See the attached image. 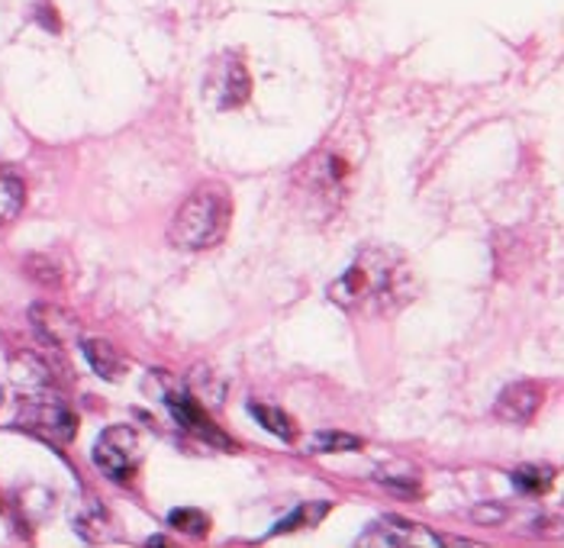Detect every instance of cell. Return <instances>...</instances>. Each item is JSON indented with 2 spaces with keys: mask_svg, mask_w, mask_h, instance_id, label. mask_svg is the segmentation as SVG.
<instances>
[{
  "mask_svg": "<svg viewBox=\"0 0 564 548\" xmlns=\"http://www.w3.org/2000/svg\"><path fill=\"white\" fill-rule=\"evenodd\" d=\"M82 348H85L87 365L94 368V375H97V378H104V380L123 378L127 362H123V355H120L107 339H85V342H82Z\"/></svg>",
  "mask_w": 564,
  "mask_h": 548,
  "instance_id": "cell-10",
  "label": "cell"
},
{
  "mask_svg": "<svg viewBox=\"0 0 564 548\" xmlns=\"http://www.w3.org/2000/svg\"><path fill=\"white\" fill-rule=\"evenodd\" d=\"M17 426L36 432V436H43V439H52V442H68V439L75 436V413H72L62 400H52V397H30V400L20 404Z\"/></svg>",
  "mask_w": 564,
  "mask_h": 548,
  "instance_id": "cell-4",
  "label": "cell"
},
{
  "mask_svg": "<svg viewBox=\"0 0 564 548\" xmlns=\"http://www.w3.org/2000/svg\"><path fill=\"white\" fill-rule=\"evenodd\" d=\"M361 449V439L358 436H348V432H319L310 439V452H319V455H329V452H355Z\"/></svg>",
  "mask_w": 564,
  "mask_h": 548,
  "instance_id": "cell-14",
  "label": "cell"
},
{
  "mask_svg": "<svg viewBox=\"0 0 564 548\" xmlns=\"http://www.w3.org/2000/svg\"><path fill=\"white\" fill-rule=\"evenodd\" d=\"M0 400H3V390H0Z\"/></svg>",
  "mask_w": 564,
  "mask_h": 548,
  "instance_id": "cell-18",
  "label": "cell"
},
{
  "mask_svg": "<svg viewBox=\"0 0 564 548\" xmlns=\"http://www.w3.org/2000/svg\"><path fill=\"white\" fill-rule=\"evenodd\" d=\"M249 413L256 417V420L268 429V432H274L278 439H284V442H294V436H297V429H294V420L288 417V413H281L278 407H268V404H249Z\"/></svg>",
  "mask_w": 564,
  "mask_h": 548,
  "instance_id": "cell-12",
  "label": "cell"
},
{
  "mask_svg": "<svg viewBox=\"0 0 564 548\" xmlns=\"http://www.w3.org/2000/svg\"><path fill=\"white\" fill-rule=\"evenodd\" d=\"M416 294L413 265L393 249H365L339 281L329 284V300L358 316H388Z\"/></svg>",
  "mask_w": 564,
  "mask_h": 548,
  "instance_id": "cell-1",
  "label": "cell"
},
{
  "mask_svg": "<svg viewBox=\"0 0 564 548\" xmlns=\"http://www.w3.org/2000/svg\"><path fill=\"white\" fill-rule=\"evenodd\" d=\"M169 523H172L174 529H181V533H187V536H204L207 529H210V519H207V513H200V509H172L169 513Z\"/></svg>",
  "mask_w": 564,
  "mask_h": 548,
  "instance_id": "cell-16",
  "label": "cell"
},
{
  "mask_svg": "<svg viewBox=\"0 0 564 548\" xmlns=\"http://www.w3.org/2000/svg\"><path fill=\"white\" fill-rule=\"evenodd\" d=\"M326 513H329V504H304L301 509H294L284 523L274 526V536H278V533H297V529H304V526H316Z\"/></svg>",
  "mask_w": 564,
  "mask_h": 548,
  "instance_id": "cell-15",
  "label": "cell"
},
{
  "mask_svg": "<svg viewBox=\"0 0 564 548\" xmlns=\"http://www.w3.org/2000/svg\"><path fill=\"white\" fill-rule=\"evenodd\" d=\"M552 468H545V464H522L520 471L513 474V484L525 491V494H542V491H549L552 487Z\"/></svg>",
  "mask_w": 564,
  "mask_h": 548,
  "instance_id": "cell-13",
  "label": "cell"
},
{
  "mask_svg": "<svg viewBox=\"0 0 564 548\" xmlns=\"http://www.w3.org/2000/svg\"><path fill=\"white\" fill-rule=\"evenodd\" d=\"M26 204V187L13 171L0 169V223L17 219V213Z\"/></svg>",
  "mask_w": 564,
  "mask_h": 548,
  "instance_id": "cell-11",
  "label": "cell"
},
{
  "mask_svg": "<svg viewBox=\"0 0 564 548\" xmlns=\"http://www.w3.org/2000/svg\"><path fill=\"white\" fill-rule=\"evenodd\" d=\"M358 546L368 548H435L442 546V539L433 536L426 526L413 523V519H403V516H381L375 519L361 536H358Z\"/></svg>",
  "mask_w": 564,
  "mask_h": 548,
  "instance_id": "cell-5",
  "label": "cell"
},
{
  "mask_svg": "<svg viewBox=\"0 0 564 548\" xmlns=\"http://www.w3.org/2000/svg\"><path fill=\"white\" fill-rule=\"evenodd\" d=\"M139 462V436L132 426H110L94 442V464L110 481H130Z\"/></svg>",
  "mask_w": 564,
  "mask_h": 548,
  "instance_id": "cell-3",
  "label": "cell"
},
{
  "mask_svg": "<svg viewBox=\"0 0 564 548\" xmlns=\"http://www.w3.org/2000/svg\"><path fill=\"white\" fill-rule=\"evenodd\" d=\"M232 219V197L223 184H200L174 213L169 239L177 249H214L223 243Z\"/></svg>",
  "mask_w": 564,
  "mask_h": 548,
  "instance_id": "cell-2",
  "label": "cell"
},
{
  "mask_svg": "<svg viewBox=\"0 0 564 548\" xmlns=\"http://www.w3.org/2000/svg\"><path fill=\"white\" fill-rule=\"evenodd\" d=\"M30 320H33V326L43 336L45 345H52V348H62V345L82 336L78 320L65 307H55V303H33Z\"/></svg>",
  "mask_w": 564,
  "mask_h": 548,
  "instance_id": "cell-9",
  "label": "cell"
},
{
  "mask_svg": "<svg viewBox=\"0 0 564 548\" xmlns=\"http://www.w3.org/2000/svg\"><path fill=\"white\" fill-rule=\"evenodd\" d=\"M165 404H169V410L174 413V420L181 422L184 429L197 432L200 439H207V442H214V445H223V449L229 445V439L210 422V417L200 410V404H197L184 387H169V390H165Z\"/></svg>",
  "mask_w": 564,
  "mask_h": 548,
  "instance_id": "cell-8",
  "label": "cell"
},
{
  "mask_svg": "<svg viewBox=\"0 0 564 548\" xmlns=\"http://www.w3.org/2000/svg\"><path fill=\"white\" fill-rule=\"evenodd\" d=\"M545 400V387L535 384V380H517L510 387H503V394L497 397L494 404V417L500 422H510V426H525L532 422V417L539 413Z\"/></svg>",
  "mask_w": 564,
  "mask_h": 548,
  "instance_id": "cell-7",
  "label": "cell"
},
{
  "mask_svg": "<svg viewBox=\"0 0 564 548\" xmlns=\"http://www.w3.org/2000/svg\"><path fill=\"white\" fill-rule=\"evenodd\" d=\"M378 481L391 491H400V494H416L420 491V481L416 474H388V471H378Z\"/></svg>",
  "mask_w": 564,
  "mask_h": 548,
  "instance_id": "cell-17",
  "label": "cell"
},
{
  "mask_svg": "<svg viewBox=\"0 0 564 548\" xmlns=\"http://www.w3.org/2000/svg\"><path fill=\"white\" fill-rule=\"evenodd\" d=\"M249 90H252V78H249L246 65L232 55H223L207 75V97L219 110H232V107L246 104Z\"/></svg>",
  "mask_w": 564,
  "mask_h": 548,
  "instance_id": "cell-6",
  "label": "cell"
}]
</instances>
